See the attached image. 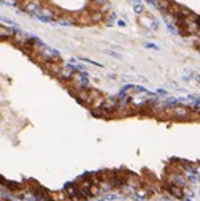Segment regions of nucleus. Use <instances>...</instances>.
Segmentation results:
<instances>
[{"instance_id":"obj_1","label":"nucleus","mask_w":200,"mask_h":201,"mask_svg":"<svg viewBox=\"0 0 200 201\" xmlns=\"http://www.w3.org/2000/svg\"><path fill=\"white\" fill-rule=\"evenodd\" d=\"M138 22H140V24L143 25V27H146V29H156V21L151 18V16H149L148 13L146 14H138Z\"/></svg>"},{"instance_id":"obj_2","label":"nucleus","mask_w":200,"mask_h":201,"mask_svg":"<svg viewBox=\"0 0 200 201\" xmlns=\"http://www.w3.org/2000/svg\"><path fill=\"white\" fill-rule=\"evenodd\" d=\"M14 37H16V30L13 27H5V25L0 27V38H2L3 41L5 40H13Z\"/></svg>"},{"instance_id":"obj_3","label":"nucleus","mask_w":200,"mask_h":201,"mask_svg":"<svg viewBox=\"0 0 200 201\" xmlns=\"http://www.w3.org/2000/svg\"><path fill=\"white\" fill-rule=\"evenodd\" d=\"M91 19H92V22H102V21L105 19V14H103L100 10L91 11Z\"/></svg>"},{"instance_id":"obj_4","label":"nucleus","mask_w":200,"mask_h":201,"mask_svg":"<svg viewBox=\"0 0 200 201\" xmlns=\"http://www.w3.org/2000/svg\"><path fill=\"white\" fill-rule=\"evenodd\" d=\"M133 11H135L137 14H143L144 13V8H143L141 3H137V5H133Z\"/></svg>"},{"instance_id":"obj_5","label":"nucleus","mask_w":200,"mask_h":201,"mask_svg":"<svg viewBox=\"0 0 200 201\" xmlns=\"http://www.w3.org/2000/svg\"><path fill=\"white\" fill-rule=\"evenodd\" d=\"M91 2L95 5V7H102V5H105V3L108 2V0H91Z\"/></svg>"},{"instance_id":"obj_6","label":"nucleus","mask_w":200,"mask_h":201,"mask_svg":"<svg viewBox=\"0 0 200 201\" xmlns=\"http://www.w3.org/2000/svg\"><path fill=\"white\" fill-rule=\"evenodd\" d=\"M81 60H84V62H87V64H92V65H95V67H100V68L103 67V65H100L98 62H94V60H91V59H86V57H84V59H81Z\"/></svg>"},{"instance_id":"obj_7","label":"nucleus","mask_w":200,"mask_h":201,"mask_svg":"<svg viewBox=\"0 0 200 201\" xmlns=\"http://www.w3.org/2000/svg\"><path fill=\"white\" fill-rule=\"evenodd\" d=\"M110 8H111V5L107 2L105 5H102V8H100V11H102V13H105V11H110Z\"/></svg>"},{"instance_id":"obj_8","label":"nucleus","mask_w":200,"mask_h":201,"mask_svg":"<svg viewBox=\"0 0 200 201\" xmlns=\"http://www.w3.org/2000/svg\"><path fill=\"white\" fill-rule=\"evenodd\" d=\"M108 54L111 55V57H114V59H121V55H119V54H116L114 51H108Z\"/></svg>"},{"instance_id":"obj_9","label":"nucleus","mask_w":200,"mask_h":201,"mask_svg":"<svg viewBox=\"0 0 200 201\" xmlns=\"http://www.w3.org/2000/svg\"><path fill=\"white\" fill-rule=\"evenodd\" d=\"M146 48H151V49H154V51H157V46H156V44H153V43H146Z\"/></svg>"},{"instance_id":"obj_10","label":"nucleus","mask_w":200,"mask_h":201,"mask_svg":"<svg viewBox=\"0 0 200 201\" xmlns=\"http://www.w3.org/2000/svg\"><path fill=\"white\" fill-rule=\"evenodd\" d=\"M116 24H118L119 27H126V21H122V19H118V21H116Z\"/></svg>"},{"instance_id":"obj_11","label":"nucleus","mask_w":200,"mask_h":201,"mask_svg":"<svg viewBox=\"0 0 200 201\" xmlns=\"http://www.w3.org/2000/svg\"><path fill=\"white\" fill-rule=\"evenodd\" d=\"M157 93H160V95H167V92L164 90V89H159V90H157Z\"/></svg>"},{"instance_id":"obj_12","label":"nucleus","mask_w":200,"mask_h":201,"mask_svg":"<svg viewBox=\"0 0 200 201\" xmlns=\"http://www.w3.org/2000/svg\"><path fill=\"white\" fill-rule=\"evenodd\" d=\"M137 3H141V0H133V5H137Z\"/></svg>"}]
</instances>
